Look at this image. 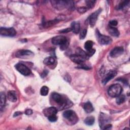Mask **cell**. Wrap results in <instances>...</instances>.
<instances>
[{"label": "cell", "instance_id": "6", "mask_svg": "<svg viewBox=\"0 0 130 130\" xmlns=\"http://www.w3.org/2000/svg\"><path fill=\"white\" fill-rule=\"evenodd\" d=\"M95 32H96V36L98 41L99 43L100 44L108 45L110 44L112 42V40L110 37L101 34L99 31L98 29L96 30Z\"/></svg>", "mask_w": 130, "mask_h": 130}, {"label": "cell", "instance_id": "28", "mask_svg": "<svg viewBox=\"0 0 130 130\" xmlns=\"http://www.w3.org/2000/svg\"><path fill=\"white\" fill-rule=\"evenodd\" d=\"M86 3V8L88 9H92L96 2L95 1H92V0H88L85 1Z\"/></svg>", "mask_w": 130, "mask_h": 130}, {"label": "cell", "instance_id": "10", "mask_svg": "<svg viewBox=\"0 0 130 130\" xmlns=\"http://www.w3.org/2000/svg\"><path fill=\"white\" fill-rule=\"evenodd\" d=\"M33 55V52L28 50H20L16 53V56L18 58H25Z\"/></svg>", "mask_w": 130, "mask_h": 130}, {"label": "cell", "instance_id": "12", "mask_svg": "<svg viewBox=\"0 0 130 130\" xmlns=\"http://www.w3.org/2000/svg\"><path fill=\"white\" fill-rule=\"evenodd\" d=\"M117 75V72L115 70H110L105 75L104 79L102 81L103 84H106L110 80L113 79Z\"/></svg>", "mask_w": 130, "mask_h": 130}, {"label": "cell", "instance_id": "30", "mask_svg": "<svg viewBox=\"0 0 130 130\" xmlns=\"http://www.w3.org/2000/svg\"><path fill=\"white\" fill-rule=\"evenodd\" d=\"M95 49H93L92 48L91 49L89 50H88L86 52V54H87V57L88 58H89L90 57H91V56H92L94 53H95Z\"/></svg>", "mask_w": 130, "mask_h": 130}, {"label": "cell", "instance_id": "29", "mask_svg": "<svg viewBox=\"0 0 130 130\" xmlns=\"http://www.w3.org/2000/svg\"><path fill=\"white\" fill-rule=\"evenodd\" d=\"M129 1H122L121 2L118 6L117 7V9H122L123 8H124L125 7H126L129 3Z\"/></svg>", "mask_w": 130, "mask_h": 130}, {"label": "cell", "instance_id": "36", "mask_svg": "<svg viewBox=\"0 0 130 130\" xmlns=\"http://www.w3.org/2000/svg\"><path fill=\"white\" fill-rule=\"evenodd\" d=\"M71 31H72L71 28H65V29L60 30L59 32H60V33H67V32H70Z\"/></svg>", "mask_w": 130, "mask_h": 130}, {"label": "cell", "instance_id": "9", "mask_svg": "<svg viewBox=\"0 0 130 130\" xmlns=\"http://www.w3.org/2000/svg\"><path fill=\"white\" fill-rule=\"evenodd\" d=\"M101 11H102V9H99L98 10L95 11L93 13H92L89 16V17L87 19V21L91 27H93L95 25V23L97 20V19H98V16L100 14Z\"/></svg>", "mask_w": 130, "mask_h": 130}, {"label": "cell", "instance_id": "18", "mask_svg": "<svg viewBox=\"0 0 130 130\" xmlns=\"http://www.w3.org/2000/svg\"><path fill=\"white\" fill-rule=\"evenodd\" d=\"M72 31L75 34H77L80 31V24L78 22H73L71 27Z\"/></svg>", "mask_w": 130, "mask_h": 130}, {"label": "cell", "instance_id": "19", "mask_svg": "<svg viewBox=\"0 0 130 130\" xmlns=\"http://www.w3.org/2000/svg\"><path fill=\"white\" fill-rule=\"evenodd\" d=\"M83 108H84L85 111L88 113L92 112L94 110V108H93L91 103L89 102H87L85 103L84 104Z\"/></svg>", "mask_w": 130, "mask_h": 130}, {"label": "cell", "instance_id": "3", "mask_svg": "<svg viewBox=\"0 0 130 130\" xmlns=\"http://www.w3.org/2000/svg\"><path fill=\"white\" fill-rule=\"evenodd\" d=\"M52 43L55 45L60 46V49H66L69 45V41L67 38L63 36H58L52 39Z\"/></svg>", "mask_w": 130, "mask_h": 130}, {"label": "cell", "instance_id": "34", "mask_svg": "<svg viewBox=\"0 0 130 130\" xmlns=\"http://www.w3.org/2000/svg\"><path fill=\"white\" fill-rule=\"evenodd\" d=\"M77 68H79V69H83L84 70H89L90 69V68L89 67H88L86 65L84 64L83 63L79 64V66L78 67H77Z\"/></svg>", "mask_w": 130, "mask_h": 130}, {"label": "cell", "instance_id": "25", "mask_svg": "<svg viewBox=\"0 0 130 130\" xmlns=\"http://www.w3.org/2000/svg\"><path fill=\"white\" fill-rule=\"evenodd\" d=\"M125 100V96L124 95H119L117 97L116 102L117 104L120 105L124 103Z\"/></svg>", "mask_w": 130, "mask_h": 130}, {"label": "cell", "instance_id": "24", "mask_svg": "<svg viewBox=\"0 0 130 130\" xmlns=\"http://www.w3.org/2000/svg\"><path fill=\"white\" fill-rule=\"evenodd\" d=\"M59 21V20H58V19H55V20H51V21H47V22H44L43 23V25L45 27H50V26H51L54 25L55 23H57Z\"/></svg>", "mask_w": 130, "mask_h": 130}, {"label": "cell", "instance_id": "33", "mask_svg": "<svg viewBox=\"0 0 130 130\" xmlns=\"http://www.w3.org/2000/svg\"><path fill=\"white\" fill-rule=\"evenodd\" d=\"M87 10V8L85 7H79L77 8V11L80 13H84L86 12Z\"/></svg>", "mask_w": 130, "mask_h": 130}, {"label": "cell", "instance_id": "22", "mask_svg": "<svg viewBox=\"0 0 130 130\" xmlns=\"http://www.w3.org/2000/svg\"><path fill=\"white\" fill-rule=\"evenodd\" d=\"M76 53L77 54L79 55L80 56L83 57V58H84L85 59H88V57L86 54V52L85 51H84V50H83L82 49H81L80 48H77L76 49Z\"/></svg>", "mask_w": 130, "mask_h": 130}, {"label": "cell", "instance_id": "11", "mask_svg": "<svg viewBox=\"0 0 130 130\" xmlns=\"http://www.w3.org/2000/svg\"><path fill=\"white\" fill-rule=\"evenodd\" d=\"M110 120L109 117L104 113H101L99 117V124L101 128L103 129L105 124H107L108 123Z\"/></svg>", "mask_w": 130, "mask_h": 130}, {"label": "cell", "instance_id": "23", "mask_svg": "<svg viewBox=\"0 0 130 130\" xmlns=\"http://www.w3.org/2000/svg\"><path fill=\"white\" fill-rule=\"evenodd\" d=\"M43 62H44V64L48 65V66H50V65H52L54 63L55 59L53 57L50 56V57L45 58L44 59Z\"/></svg>", "mask_w": 130, "mask_h": 130}, {"label": "cell", "instance_id": "5", "mask_svg": "<svg viewBox=\"0 0 130 130\" xmlns=\"http://www.w3.org/2000/svg\"><path fill=\"white\" fill-rule=\"evenodd\" d=\"M122 91V88L118 84H115L112 85L108 89V94L113 98L117 97L121 94Z\"/></svg>", "mask_w": 130, "mask_h": 130}, {"label": "cell", "instance_id": "7", "mask_svg": "<svg viewBox=\"0 0 130 130\" xmlns=\"http://www.w3.org/2000/svg\"><path fill=\"white\" fill-rule=\"evenodd\" d=\"M1 35L4 37H13L15 36L16 31L13 27H1L0 28Z\"/></svg>", "mask_w": 130, "mask_h": 130}, {"label": "cell", "instance_id": "2", "mask_svg": "<svg viewBox=\"0 0 130 130\" xmlns=\"http://www.w3.org/2000/svg\"><path fill=\"white\" fill-rule=\"evenodd\" d=\"M52 6L58 10H62L65 8L73 9L74 7V2L72 1H51Z\"/></svg>", "mask_w": 130, "mask_h": 130}, {"label": "cell", "instance_id": "26", "mask_svg": "<svg viewBox=\"0 0 130 130\" xmlns=\"http://www.w3.org/2000/svg\"><path fill=\"white\" fill-rule=\"evenodd\" d=\"M92 46H93V42L90 40L87 41L84 44V48L87 51L91 49L92 48Z\"/></svg>", "mask_w": 130, "mask_h": 130}, {"label": "cell", "instance_id": "17", "mask_svg": "<svg viewBox=\"0 0 130 130\" xmlns=\"http://www.w3.org/2000/svg\"><path fill=\"white\" fill-rule=\"evenodd\" d=\"M108 30L109 33L112 36L117 37L119 35V31L116 27L109 26L108 27Z\"/></svg>", "mask_w": 130, "mask_h": 130}, {"label": "cell", "instance_id": "4", "mask_svg": "<svg viewBox=\"0 0 130 130\" xmlns=\"http://www.w3.org/2000/svg\"><path fill=\"white\" fill-rule=\"evenodd\" d=\"M63 116L68 121L72 123V124H74L77 122L78 117L75 112L71 110H68L65 111L63 113Z\"/></svg>", "mask_w": 130, "mask_h": 130}, {"label": "cell", "instance_id": "16", "mask_svg": "<svg viewBox=\"0 0 130 130\" xmlns=\"http://www.w3.org/2000/svg\"><path fill=\"white\" fill-rule=\"evenodd\" d=\"M7 98L8 100L12 102H16L17 100L16 92L14 90H10L8 92Z\"/></svg>", "mask_w": 130, "mask_h": 130}, {"label": "cell", "instance_id": "35", "mask_svg": "<svg viewBox=\"0 0 130 130\" xmlns=\"http://www.w3.org/2000/svg\"><path fill=\"white\" fill-rule=\"evenodd\" d=\"M118 22L116 20H112L111 21H109V26H112V27H114L115 26L117 25Z\"/></svg>", "mask_w": 130, "mask_h": 130}, {"label": "cell", "instance_id": "14", "mask_svg": "<svg viewBox=\"0 0 130 130\" xmlns=\"http://www.w3.org/2000/svg\"><path fill=\"white\" fill-rule=\"evenodd\" d=\"M70 59L73 61L74 62L77 63L78 64H80L83 63V62L85 61V59L83 57L80 56L79 55L76 54H72L70 56Z\"/></svg>", "mask_w": 130, "mask_h": 130}, {"label": "cell", "instance_id": "40", "mask_svg": "<svg viewBox=\"0 0 130 130\" xmlns=\"http://www.w3.org/2000/svg\"><path fill=\"white\" fill-rule=\"evenodd\" d=\"M22 114V112H15L14 114V117H16V116H19V115H20Z\"/></svg>", "mask_w": 130, "mask_h": 130}, {"label": "cell", "instance_id": "32", "mask_svg": "<svg viewBox=\"0 0 130 130\" xmlns=\"http://www.w3.org/2000/svg\"><path fill=\"white\" fill-rule=\"evenodd\" d=\"M48 119L49 121H51V122H55L57 120V117L56 116V114L55 115H52L51 116H49V117H48Z\"/></svg>", "mask_w": 130, "mask_h": 130}, {"label": "cell", "instance_id": "1", "mask_svg": "<svg viewBox=\"0 0 130 130\" xmlns=\"http://www.w3.org/2000/svg\"><path fill=\"white\" fill-rule=\"evenodd\" d=\"M51 98L59 105L60 110L68 108L73 105L72 103L70 100L56 92L52 93Z\"/></svg>", "mask_w": 130, "mask_h": 130}, {"label": "cell", "instance_id": "37", "mask_svg": "<svg viewBox=\"0 0 130 130\" xmlns=\"http://www.w3.org/2000/svg\"><path fill=\"white\" fill-rule=\"evenodd\" d=\"M32 110L30 109H27L25 111V113L27 115H30L32 114Z\"/></svg>", "mask_w": 130, "mask_h": 130}, {"label": "cell", "instance_id": "27", "mask_svg": "<svg viewBox=\"0 0 130 130\" xmlns=\"http://www.w3.org/2000/svg\"><path fill=\"white\" fill-rule=\"evenodd\" d=\"M49 92V88L48 87L46 86H43L42 87L40 90V94L42 95L46 96L48 94Z\"/></svg>", "mask_w": 130, "mask_h": 130}, {"label": "cell", "instance_id": "39", "mask_svg": "<svg viewBox=\"0 0 130 130\" xmlns=\"http://www.w3.org/2000/svg\"><path fill=\"white\" fill-rule=\"evenodd\" d=\"M47 74H48V71H46V70H45V71H44L41 74V76H42L43 78H44V77H45L47 75Z\"/></svg>", "mask_w": 130, "mask_h": 130}, {"label": "cell", "instance_id": "13", "mask_svg": "<svg viewBox=\"0 0 130 130\" xmlns=\"http://www.w3.org/2000/svg\"><path fill=\"white\" fill-rule=\"evenodd\" d=\"M123 52V48L122 47H116L113 48L110 53V55L112 57H117L120 56Z\"/></svg>", "mask_w": 130, "mask_h": 130}, {"label": "cell", "instance_id": "38", "mask_svg": "<svg viewBox=\"0 0 130 130\" xmlns=\"http://www.w3.org/2000/svg\"><path fill=\"white\" fill-rule=\"evenodd\" d=\"M112 127V125L110 124H107L104 126L103 127V129H110Z\"/></svg>", "mask_w": 130, "mask_h": 130}, {"label": "cell", "instance_id": "21", "mask_svg": "<svg viewBox=\"0 0 130 130\" xmlns=\"http://www.w3.org/2000/svg\"><path fill=\"white\" fill-rule=\"evenodd\" d=\"M95 121L94 117L93 116H90L86 117L84 120V123L87 125H92L94 124Z\"/></svg>", "mask_w": 130, "mask_h": 130}, {"label": "cell", "instance_id": "15", "mask_svg": "<svg viewBox=\"0 0 130 130\" xmlns=\"http://www.w3.org/2000/svg\"><path fill=\"white\" fill-rule=\"evenodd\" d=\"M57 113V109L54 107H51L45 109L43 110V113L45 116L49 117L52 115H55Z\"/></svg>", "mask_w": 130, "mask_h": 130}, {"label": "cell", "instance_id": "20", "mask_svg": "<svg viewBox=\"0 0 130 130\" xmlns=\"http://www.w3.org/2000/svg\"><path fill=\"white\" fill-rule=\"evenodd\" d=\"M0 96H1V104H0V108H1V110H2L3 108L4 107V106L5 105L6 97V95L3 92H1Z\"/></svg>", "mask_w": 130, "mask_h": 130}, {"label": "cell", "instance_id": "8", "mask_svg": "<svg viewBox=\"0 0 130 130\" xmlns=\"http://www.w3.org/2000/svg\"><path fill=\"white\" fill-rule=\"evenodd\" d=\"M15 68L19 73H20L21 74L24 76L29 75L31 73L30 69L23 63H18L16 64L15 66Z\"/></svg>", "mask_w": 130, "mask_h": 130}, {"label": "cell", "instance_id": "31", "mask_svg": "<svg viewBox=\"0 0 130 130\" xmlns=\"http://www.w3.org/2000/svg\"><path fill=\"white\" fill-rule=\"evenodd\" d=\"M87 34V29H83L81 32H80V39H83L85 38L86 35Z\"/></svg>", "mask_w": 130, "mask_h": 130}]
</instances>
